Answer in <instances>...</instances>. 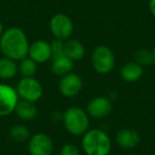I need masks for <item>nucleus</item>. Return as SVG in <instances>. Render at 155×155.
<instances>
[{
  "label": "nucleus",
  "instance_id": "nucleus-1",
  "mask_svg": "<svg viewBox=\"0 0 155 155\" xmlns=\"http://www.w3.org/2000/svg\"><path fill=\"white\" fill-rule=\"evenodd\" d=\"M29 46L30 43L26 33L18 27L5 29L0 36V51L2 55L16 62L28 56Z\"/></svg>",
  "mask_w": 155,
  "mask_h": 155
},
{
  "label": "nucleus",
  "instance_id": "nucleus-19",
  "mask_svg": "<svg viewBox=\"0 0 155 155\" xmlns=\"http://www.w3.org/2000/svg\"><path fill=\"white\" fill-rule=\"evenodd\" d=\"M9 135L10 138L15 142H25L31 137L30 131L24 124H14L10 129Z\"/></svg>",
  "mask_w": 155,
  "mask_h": 155
},
{
  "label": "nucleus",
  "instance_id": "nucleus-6",
  "mask_svg": "<svg viewBox=\"0 0 155 155\" xmlns=\"http://www.w3.org/2000/svg\"><path fill=\"white\" fill-rule=\"evenodd\" d=\"M49 29L54 38L65 41L71 37L74 30V26L68 15L64 13H58L52 16L50 19Z\"/></svg>",
  "mask_w": 155,
  "mask_h": 155
},
{
  "label": "nucleus",
  "instance_id": "nucleus-26",
  "mask_svg": "<svg viewBox=\"0 0 155 155\" xmlns=\"http://www.w3.org/2000/svg\"><path fill=\"white\" fill-rule=\"evenodd\" d=\"M127 155H135V154H127Z\"/></svg>",
  "mask_w": 155,
  "mask_h": 155
},
{
  "label": "nucleus",
  "instance_id": "nucleus-5",
  "mask_svg": "<svg viewBox=\"0 0 155 155\" xmlns=\"http://www.w3.org/2000/svg\"><path fill=\"white\" fill-rule=\"evenodd\" d=\"M15 89L19 99L34 103L43 97L44 94L41 82L35 78H21Z\"/></svg>",
  "mask_w": 155,
  "mask_h": 155
},
{
  "label": "nucleus",
  "instance_id": "nucleus-22",
  "mask_svg": "<svg viewBox=\"0 0 155 155\" xmlns=\"http://www.w3.org/2000/svg\"><path fill=\"white\" fill-rule=\"evenodd\" d=\"M60 155H81L80 150L73 143H65L61 148Z\"/></svg>",
  "mask_w": 155,
  "mask_h": 155
},
{
  "label": "nucleus",
  "instance_id": "nucleus-8",
  "mask_svg": "<svg viewBox=\"0 0 155 155\" xmlns=\"http://www.w3.org/2000/svg\"><path fill=\"white\" fill-rule=\"evenodd\" d=\"M18 101L19 97L16 89L9 84L0 83V117L9 116L14 113Z\"/></svg>",
  "mask_w": 155,
  "mask_h": 155
},
{
  "label": "nucleus",
  "instance_id": "nucleus-2",
  "mask_svg": "<svg viewBox=\"0 0 155 155\" xmlns=\"http://www.w3.org/2000/svg\"><path fill=\"white\" fill-rule=\"evenodd\" d=\"M81 146L86 155H110L112 140L102 130L91 129L82 136Z\"/></svg>",
  "mask_w": 155,
  "mask_h": 155
},
{
  "label": "nucleus",
  "instance_id": "nucleus-11",
  "mask_svg": "<svg viewBox=\"0 0 155 155\" xmlns=\"http://www.w3.org/2000/svg\"><path fill=\"white\" fill-rule=\"evenodd\" d=\"M28 56L32 58L36 64L47 63L52 58V51L50 43L44 39H37L29 46Z\"/></svg>",
  "mask_w": 155,
  "mask_h": 155
},
{
  "label": "nucleus",
  "instance_id": "nucleus-7",
  "mask_svg": "<svg viewBox=\"0 0 155 155\" xmlns=\"http://www.w3.org/2000/svg\"><path fill=\"white\" fill-rule=\"evenodd\" d=\"M28 150L30 155H52L54 144L49 135L45 133H36L29 138Z\"/></svg>",
  "mask_w": 155,
  "mask_h": 155
},
{
  "label": "nucleus",
  "instance_id": "nucleus-3",
  "mask_svg": "<svg viewBox=\"0 0 155 155\" xmlns=\"http://www.w3.org/2000/svg\"><path fill=\"white\" fill-rule=\"evenodd\" d=\"M63 124L71 135L83 136L89 130V116L83 108L71 106L63 114Z\"/></svg>",
  "mask_w": 155,
  "mask_h": 155
},
{
  "label": "nucleus",
  "instance_id": "nucleus-10",
  "mask_svg": "<svg viewBox=\"0 0 155 155\" xmlns=\"http://www.w3.org/2000/svg\"><path fill=\"white\" fill-rule=\"evenodd\" d=\"M113 110V102L108 98L98 96L87 103L86 113L89 117L95 119L106 118Z\"/></svg>",
  "mask_w": 155,
  "mask_h": 155
},
{
  "label": "nucleus",
  "instance_id": "nucleus-14",
  "mask_svg": "<svg viewBox=\"0 0 155 155\" xmlns=\"http://www.w3.org/2000/svg\"><path fill=\"white\" fill-rule=\"evenodd\" d=\"M120 77L123 81L127 83H134L138 81L143 74V67L133 61V62H127L121 67Z\"/></svg>",
  "mask_w": 155,
  "mask_h": 155
},
{
  "label": "nucleus",
  "instance_id": "nucleus-17",
  "mask_svg": "<svg viewBox=\"0 0 155 155\" xmlns=\"http://www.w3.org/2000/svg\"><path fill=\"white\" fill-rule=\"evenodd\" d=\"M18 73V65L16 61L7 56L0 58V79L1 80H11Z\"/></svg>",
  "mask_w": 155,
  "mask_h": 155
},
{
  "label": "nucleus",
  "instance_id": "nucleus-18",
  "mask_svg": "<svg viewBox=\"0 0 155 155\" xmlns=\"http://www.w3.org/2000/svg\"><path fill=\"white\" fill-rule=\"evenodd\" d=\"M18 72L22 78H34V75L37 72V64L32 58L26 56L25 58L19 61Z\"/></svg>",
  "mask_w": 155,
  "mask_h": 155
},
{
  "label": "nucleus",
  "instance_id": "nucleus-24",
  "mask_svg": "<svg viewBox=\"0 0 155 155\" xmlns=\"http://www.w3.org/2000/svg\"><path fill=\"white\" fill-rule=\"evenodd\" d=\"M5 26H3V24H2V21L0 20V36L3 34V32H5Z\"/></svg>",
  "mask_w": 155,
  "mask_h": 155
},
{
  "label": "nucleus",
  "instance_id": "nucleus-16",
  "mask_svg": "<svg viewBox=\"0 0 155 155\" xmlns=\"http://www.w3.org/2000/svg\"><path fill=\"white\" fill-rule=\"evenodd\" d=\"M64 54L67 58L72 60L73 62L80 61L85 55V47L80 41L74 38H69L65 41Z\"/></svg>",
  "mask_w": 155,
  "mask_h": 155
},
{
  "label": "nucleus",
  "instance_id": "nucleus-4",
  "mask_svg": "<svg viewBox=\"0 0 155 155\" xmlns=\"http://www.w3.org/2000/svg\"><path fill=\"white\" fill-rule=\"evenodd\" d=\"M93 69L99 74H107L116 65V58L113 50L105 45H99L93 50L91 56Z\"/></svg>",
  "mask_w": 155,
  "mask_h": 155
},
{
  "label": "nucleus",
  "instance_id": "nucleus-25",
  "mask_svg": "<svg viewBox=\"0 0 155 155\" xmlns=\"http://www.w3.org/2000/svg\"><path fill=\"white\" fill-rule=\"evenodd\" d=\"M153 63H154V64H155V48H154V49H153Z\"/></svg>",
  "mask_w": 155,
  "mask_h": 155
},
{
  "label": "nucleus",
  "instance_id": "nucleus-12",
  "mask_svg": "<svg viewBox=\"0 0 155 155\" xmlns=\"http://www.w3.org/2000/svg\"><path fill=\"white\" fill-rule=\"evenodd\" d=\"M116 143L120 148L125 149V150H131L140 143V135L137 131L133 129H121L117 132L115 136Z\"/></svg>",
  "mask_w": 155,
  "mask_h": 155
},
{
  "label": "nucleus",
  "instance_id": "nucleus-9",
  "mask_svg": "<svg viewBox=\"0 0 155 155\" xmlns=\"http://www.w3.org/2000/svg\"><path fill=\"white\" fill-rule=\"evenodd\" d=\"M83 88V80L78 73L70 72L61 78L58 91L61 95L66 98H73L80 94Z\"/></svg>",
  "mask_w": 155,
  "mask_h": 155
},
{
  "label": "nucleus",
  "instance_id": "nucleus-15",
  "mask_svg": "<svg viewBox=\"0 0 155 155\" xmlns=\"http://www.w3.org/2000/svg\"><path fill=\"white\" fill-rule=\"evenodd\" d=\"M73 67H74V62L67 58L66 55H60L52 58V64H51V71L53 74L62 78L68 73L72 72Z\"/></svg>",
  "mask_w": 155,
  "mask_h": 155
},
{
  "label": "nucleus",
  "instance_id": "nucleus-13",
  "mask_svg": "<svg viewBox=\"0 0 155 155\" xmlns=\"http://www.w3.org/2000/svg\"><path fill=\"white\" fill-rule=\"evenodd\" d=\"M14 114L22 121H32L37 117L38 110L34 102L19 99L14 110Z\"/></svg>",
  "mask_w": 155,
  "mask_h": 155
},
{
  "label": "nucleus",
  "instance_id": "nucleus-20",
  "mask_svg": "<svg viewBox=\"0 0 155 155\" xmlns=\"http://www.w3.org/2000/svg\"><path fill=\"white\" fill-rule=\"evenodd\" d=\"M134 61L140 66H150L153 64V52L146 48H140L134 54Z\"/></svg>",
  "mask_w": 155,
  "mask_h": 155
},
{
  "label": "nucleus",
  "instance_id": "nucleus-23",
  "mask_svg": "<svg viewBox=\"0 0 155 155\" xmlns=\"http://www.w3.org/2000/svg\"><path fill=\"white\" fill-rule=\"evenodd\" d=\"M149 10L152 16L155 18V0H150L149 1Z\"/></svg>",
  "mask_w": 155,
  "mask_h": 155
},
{
  "label": "nucleus",
  "instance_id": "nucleus-21",
  "mask_svg": "<svg viewBox=\"0 0 155 155\" xmlns=\"http://www.w3.org/2000/svg\"><path fill=\"white\" fill-rule=\"evenodd\" d=\"M64 45H65L64 41H61V39H56V38H54L50 43L51 51H52V58L64 55Z\"/></svg>",
  "mask_w": 155,
  "mask_h": 155
}]
</instances>
